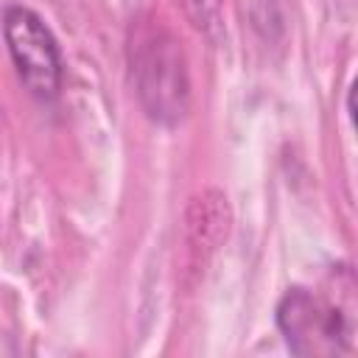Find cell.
I'll list each match as a JSON object with an SVG mask.
<instances>
[{"label": "cell", "instance_id": "277c9868", "mask_svg": "<svg viewBox=\"0 0 358 358\" xmlns=\"http://www.w3.org/2000/svg\"><path fill=\"white\" fill-rule=\"evenodd\" d=\"M173 3L182 8V14L196 31L207 36L221 34V3L224 0H173Z\"/></svg>", "mask_w": 358, "mask_h": 358}, {"label": "cell", "instance_id": "3957f363", "mask_svg": "<svg viewBox=\"0 0 358 358\" xmlns=\"http://www.w3.org/2000/svg\"><path fill=\"white\" fill-rule=\"evenodd\" d=\"M3 34L28 92L39 101H53L62 87V56L53 34L39 20V14L22 6L6 8Z\"/></svg>", "mask_w": 358, "mask_h": 358}, {"label": "cell", "instance_id": "6da1fadb", "mask_svg": "<svg viewBox=\"0 0 358 358\" xmlns=\"http://www.w3.org/2000/svg\"><path fill=\"white\" fill-rule=\"evenodd\" d=\"M129 64L137 98L148 117L159 123L182 120L190 103L185 56L176 36L165 25H159V20L145 17L131 25Z\"/></svg>", "mask_w": 358, "mask_h": 358}, {"label": "cell", "instance_id": "7a4b0ae2", "mask_svg": "<svg viewBox=\"0 0 358 358\" xmlns=\"http://www.w3.org/2000/svg\"><path fill=\"white\" fill-rule=\"evenodd\" d=\"M277 324L296 355H338L352 341V313L305 288H294L277 308Z\"/></svg>", "mask_w": 358, "mask_h": 358}]
</instances>
